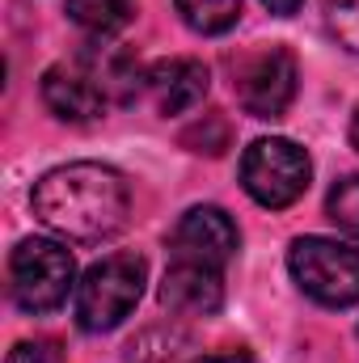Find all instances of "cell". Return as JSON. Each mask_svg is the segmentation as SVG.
I'll list each match as a JSON object with an SVG mask.
<instances>
[{"label":"cell","instance_id":"cell-12","mask_svg":"<svg viewBox=\"0 0 359 363\" xmlns=\"http://www.w3.org/2000/svg\"><path fill=\"white\" fill-rule=\"evenodd\" d=\"M194 34H228L241 17V0H174Z\"/></svg>","mask_w":359,"mask_h":363},{"label":"cell","instance_id":"cell-18","mask_svg":"<svg viewBox=\"0 0 359 363\" xmlns=\"http://www.w3.org/2000/svg\"><path fill=\"white\" fill-rule=\"evenodd\" d=\"M194 363H250V355L245 351H228V355H203V359Z\"/></svg>","mask_w":359,"mask_h":363},{"label":"cell","instance_id":"cell-1","mask_svg":"<svg viewBox=\"0 0 359 363\" xmlns=\"http://www.w3.org/2000/svg\"><path fill=\"white\" fill-rule=\"evenodd\" d=\"M30 207L64 241L93 245V241H106L127 228L131 190H127V178L110 165L72 161V165H60L34 182Z\"/></svg>","mask_w":359,"mask_h":363},{"label":"cell","instance_id":"cell-17","mask_svg":"<svg viewBox=\"0 0 359 363\" xmlns=\"http://www.w3.org/2000/svg\"><path fill=\"white\" fill-rule=\"evenodd\" d=\"M263 4H267L275 17H292V13H296V9H300L304 0H263Z\"/></svg>","mask_w":359,"mask_h":363},{"label":"cell","instance_id":"cell-16","mask_svg":"<svg viewBox=\"0 0 359 363\" xmlns=\"http://www.w3.org/2000/svg\"><path fill=\"white\" fill-rule=\"evenodd\" d=\"M4 363H64V351L51 338H30V342H17Z\"/></svg>","mask_w":359,"mask_h":363},{"label":"cell","instance_id":"cell-10","mask_svg":"<svg viewBox=\"0 0 359 363\" xmlns=\"http://www.w3.org/2000/svg\"><path fill=\"white\" fill-rule=\"evenodd\" d=\"M43 106H47L55 118L85 127V123H93V118L101 114L106 93H101V85L93 81L89 72L55 64V68L43 72Z\"/></svg>","mask_w":359,"mask_h":363},{"label":"cell","instance_id":"cell-9","mask_svg":"<svg viewBox=\"0 0 359 363\" xmlns=\"http://www.w3.org/2000/svg\"><path fill=\"white\" fill-rule=\"evenodd\" d=\"M207 89H211V77L199 60H161L148 68V97L165 118L190 114L194 106H203Z\"/></svg>","mask_w":359,"mask_h":363},{"label":"cell","instance_id":"cell-11","mask_svg":"<svg viewBox=\"0 0 359 363\" xmlns=\"http://www.w3.org/2000/svg\"><path fill=\"white\" fill-rule=\"evenodd\" d=\"M136 9H140V0H68V17L93 38H110V34L127 30Z\"/></svg>","mask_w":359,"mask_h":363},{"label":"cell","instance_id":"cell-15","mask_svg":"<svg viewBox=\"0 0 359 363\" xmlns=\"http://www.w3.org/2000/svg\"><path fill=\"white\" fill-rule=\"evenodd\" d=\"M326 30L343 51L359 55V0H326Z\"/></svg>","mask_w":359,"mask_h":363},{"label":"cell","instance_id":"cell-5","mask_svg":"<svg viewBox=\"0 0 359 363\" xmlns=\"http://www.w3.org/2000/svg\"><path fill=\"white\" fill-rule=\"evenodd\" d=\"M309 178H313L309 152L300 144L283 140V135L254 140L245 148V157H241V186H245V194L258 207H270V211L292 207L309 190Z\"/></svg>","mask_w":359,"mask_h":363},{"label":"cell","instance_id":"cell-6","mask_svg":"<svg viewBox=\"0 0 359 363\" xmlns=\"http://www.w3.org/2000/svg\"><path fill=\"white\" fill-rule=\"evenodd\" d=\"M296 81H300V72H296V55L287 47H263L233 64V93H237L241 110L254 118H279L296 97Z\"/></svg>","mask_w":359,"mask_h":363},{"label":"cell","instance_id":"cell-4","mask_svg":"<svg viewBox=\"0 0 359 363\" xmlns=\"http://www.w3.org/2000/svg\"><path fill=\"white\" fill-rule=\"evenodd\" d=\"M287 271L309 300H317L326 308L359 304V250L343 245V241L296 237L287 250Z\"/></svg>","mask_w":359,"mask_h":363},{"label":"cell","instance_id":"cell-3","mask_svg":"<svg viewBox=\"0 0 359 363\" xmlns=\"http://www.w3.org/2000/svg\"><path fill=\"white\" fill-rule=\"evenodd\" d=\"M77 287V258L68 254V245L47 241V237H30L13 250L9 258V291L13 304L30 317L55 313Z\"/></svg>","mask_w":359,"mask_h":363},{"label":"cell","instance_id":"cell-2","mask_svg":"<svg viewBox=\"0 0 359 363\" xmlns=\"http://www.w3.org/2000/svg\"><path fill=\"white\" fill-rule=\"evenodd\" d=\"M148 283V262L140 254H110L93 262L77 283V325L85 334H106L131 317Z\"/></svg>","mask_w":359,"mask_h":363},{"label":"cell","instance_id":"cell-14","mask_svg":"<svg viewBox=\"0 0 359 363\" xmlns=\"http://www.w3.org/2000/svg\"><path fill=\"white\" fill-rule=\"evenodd\" d=\"M182 144H186L190 152L220 157V152L228 148V118H224V114H216V110H207L194 127H186V131H182Z\"/></svg>","mask_w":359,"mask_h":363},{"label":"cell","instance_id":"cell-19","mask_svg":"<svg viewBox=\"0 0 359 363\" xmlns=\"http://www.w3.org/2000/svg\"><path fill=\"white\" fill-rule=\"evenodd\" d=\"M351 148L359 152V106H355V114H351Z\"/></svg>","mask_w":359,"mask_h":363},{"label":"cell","instance_id":"cell-8","mask_svg":"<svg viewBox=\"0 0 359 363\" xmlns=\"http://www.w3.org/2000/svg\"><path fill=\"white\" fill-rule=\"evenodd\" d=\"M161 304L182 317H211L224 304V274L203 262H178L161 279Z\"/></svg>","mask_w":359,"mask_h":363},{"label":"cell","instance_id":"cell-7","mask_svg":"<svg viewBox=\"0 0 359 363\" xmlns=\"http://www.w3.org/2000/svg\"><path fill=\"white\" fill-rule=\"evenodd\" d=\"M237 245H241V237L224 207H190L178 220V228L170 233V250L178 262H203L216 271H224L233 262Z\"/></svg>","mask_w":359,"mask_h":363},{"label":"cell","instance_id":"cell-13","mask_svg":"<svg viewBox=\"0 0 359 363\" xmlns=\"http://www.w3.org/2000/svg\"><path fill=\"white\" fill-rule=\"evenodd\" d=\"M326 216H330V224L338 233L359 241V174L334 182V190L326 194Z\"/></svg>","mask_w":359,"mask_h":363}]
</instances>
